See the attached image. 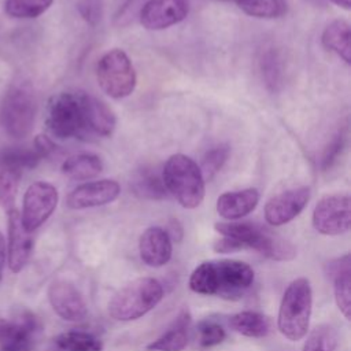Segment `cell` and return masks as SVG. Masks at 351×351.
<instances>
[{
  "instance_id": "44dd1931",
  "label": "cell",
  "mask_w": 351,
  "mask_h": 351,
  "mask_svg": "<svg viewBox=\"0 0 351 351\" xmlns=\"http://www.w3.org/2000/svg\"><path fill=\"white\" fill-rule=\"evenodd\" d=\"M191 324V314L188 310H182L169 329L158 339L152 340L148 346V351H182L188 344V326Z\"/></svg>"
},
{
  "instance_id": "d6a6232c",
  "label": "cell",
  "mask_w": 351,
  "mask_h": 351,
  "mask_svg": "<svg viewBox=\"0 0 351 351\" xmlns=\"http://www.w3.org/2000/svg\"><path fill=\"white\" fill-rule=\"evenodd\" d=\"M196 332H197V343L202 348H210V347L218 346L226 337L225 329L215 321H210V319L200 321L196 326Z\"/></svg>"
},
{
  "instance_id": "277c9868",
  "label": "cell",
  "mask_w": 351,
  "mask_h": 351,
  "mask_svg": "<svg viewBox=\"0 0 351 351\" xmlns=\"http://www.w3.org/2000/svg\"><path fill=\"white\" fill-rule=\"evenodd\" d=\"M313 310V291L310 281L299 277L287 287L277 317V328L280 333L291 341L303 339L310 326Z\"/></svg>"
},
{
  "instance_id": "7a4b0ae2",
  "label": "cell",
  "mask_w": 351,
  "mask_h": 351,
  "mask_svg": "<svg viewBox=\"0 0 351 351\" xmlns=\"http://www.w3.org/2000/svg\"><path fill=\"white\" fill-rule=\"evenodd\" d=\"M90 95L82 90L60 92L48 100L45 125L58 138H86L92 136L89 128Z\"/></svg>"
},
{
  "instance_id": "e575fe53",
  "label": "cell",
  "mask_w": 351,
  "mask_h": 351,
  "mask_svg": "<svg viewBox=\"0 0 351 351\" xmlns=\"http://www.w3.org/2000/svg\"><path fill=\"white\" fill-rule=\"evenodd\" d=\"M145 1L147 0H126L119 7L118 12L115 14V18H114L115 23L119 25V26H123V25L129 23L134 18V15L137 12H140V10H141V7L144 5Z\"/></svg>"
},
{
  "instance_id": "ab89813d",
  "label": "cell",
  "mask_w": 351,
  "mask_h": 351,
  "mask_svg": "<svg viewBox=\"0 0 351 351\" xmlns=\"http://www.w3.org/2000/svg\"><path fill=\"white\" fill-rule=\"evenodd\" d=\"M333 4H336L337 7H341L344 10H350L351 8V0H330Z\"/></svg>"
},
{
  "instance_id": "4dcf8cb0",
  "label": "cell",
  "mask_w": 351,
  "mask_h": 351,
  "mask_svg": "<svg viewBox=\"0 0 351 351\" xmlns=\"http://www.w3.org/2000/svg\"><path fill=\"white\" fill-rule=\"evenodd\" d=\"M53 0H5L4 11L12 18H37L44 14Z\"/></svg>"
},
{
  "instance_id": "30bf717a",
  "label": "cell",
  "mask_w": 351,
  "mask_h": 351,
  "mask_svg": "<svg viewBox=\"0 0 351 351\" xmlns=\"http://www.w3.org/2000/svg\"><path fill=\"white\" fill-rule=\"evenodd\" d=\"M313 226L325 236L347 233L351 226V199L347 193L326 195L313 210Z\"/></svg>"
},
{
  "instance_id": "d590c367",
  "label": "cell",
  "mask_w": 351,
  "mask_h": 351,
  "mask_svg": "<svg viewBox=\"0 0 351 351\" xmlns=\"http://www.w3.org/2000/svg\"><path fill=\"white\" fill-rule=\"evenodd\" d=\"M81 16L90 25H95L101 16V1L100 0H81L78 4Z\"/></svg>"
},
{
  "instance_id": "d6986e66",
  "label": "cell",
  "mask_w": 351,
  "mask_h": 351,
  "mask_svg": "<svg viewBox=\"0 0 351 351\" xmlns=\"http://www.w3.org/2000/svg\"><path fill=\"white\" fill-rule=\"evenodd\" d=\"M258 203L259 192L255 188L225 192L217 199V213L225 219L234 221L252 213Z\"/></svg>"
},
{
  "instance_id": "9c48e42d",
  "label": "cell",
  "mask_w": 351,
  "mask_h": 351,
  "mask_svg": "<svg viewBox=\"0 0 351 351\" xmlns=\"http://www.w3.org/2000/svg\"><path fill=\"white\" fill-rule=\"evenodd\" d=\"M34 148H8L0 152V207L7 213L14 208L19 180L25 169H34L38 158Z\"/></svg>"
},
{
  "instance_id": "5bb4252c",
  "label": "cell",
  "mask_w": 351,
  "mask_h": 351,
  "mask_svg": "<svg viewBox=\"0 0 351 351\" xmlns=\"http://www.w3.org/2000/svg\"><path fill=\"white\" fill-rule=\"evenodd\" d=\"M48 300L53 311L64 321L80 322L88 315L84 296L70 281H53L48 288Z\"/></svg>"
},
{
  "instance_id": "7402d4cb",
  "label": "cell",
  "mask_w": 351,
  "mask_h": 351,
  "mask_svg": "<svg viewBox=\"0 0 351 351\" xmlns=\"http://www.w3.org/2000/svg\"><path fill=\"white\" fill-rule=\"evenodd\" d=\"M321 40L326 49L335 52L347 64L351 63V29L347 21H332L324 29Z\"/></svg>"
},
{
  "instance_id": "52a82bcc",
  "label": "cell",
  "mask_w": 351,
  "mask_h": 351,
  "mask_svg": "<svg viewBox=\"0 0 351 351\" xmlns=\"http://www.w3.org/2000/svg\"><path fill=\"white\" fill-rule=\"evenodd\" d=\"M37 114V101L27 84H14L1 103V123L7 134L23 138L30 134Z\"/></svg>"
},
{
  "instance_id": "f546056e",
  "label": "cell",
  "mask_w": 351,
  "mask_h": 351,
  "mask_svg": "<svg viewBox=\"0 0 351 351\" xmlns=\"http://www.w3.org/2000/svg\"><path fill=\"white\" fill-rule=\"evenodd\" d=\"M337 347L336 330L328 324H321L308 332L303 351H337Z\"/></svg>"
},
{
  "instance_id": "f35d334b",
  "label": "cell",
  "mask_w": 351,
  "mask_h": 351,
  "mask_svg": "<svg viewBox=\"0 0 351 351\" xmlns=\"http://www.w3.org/2000/svg\"><path fill=\"white\" fill-rule=\"evenodd\" d=\"M5 255H7V250H5V240L3 233L0 232V280L3 277V270L5 266Z\"/></svg>"
},
{
  "instance_id": "e0dca14e",
  "label": "cell",
  "mask_w": 351,
  "mask_h": 351,
  "mask_svg": "<svg viewBox=\"0 0 351 351\" xmlns=\"http://www.w3.org/2000/svg\"><path fill=\"white\" fill-rule=\"evenodd\" d=\"M33 250V239L21 221V213L14 207L8 211V266L12 273H19L27 263Z\"/></svg>"
},
{
  "instance_id": "d4e9b609",
  "label": "cell",
  "mask_w": 351,
  "mask_h": 351,
  "mask_svg": "<svg viewBox=\"0 0 351 351\" xmlns=\"http://www.w3.org/2000/svg\"><path fill=\"white\" fill-rule=\"evenodd\" d=\"M103 171V160L95 154H78L62 163V173L77 181L95 178Z\"/></svg>"
},
{
  "instance_id": "4fadbf2b",
  "label": "cell",
  "mask_w": 351,
  "mask_h": 351,
  "mask_svg": "<svg viewBox=\"0 0 351 351\" xmlns=\"http://www.w3.org/2000/svg\"><path fill=\"white\" fill-rule=\"evenodd\" d=\"M189 12V0H147L138 12L148 30H163L180 23Z\"/></svg>"
},
{
  "instance_id": "83f0119b",
  "label": "cell",
  "mask_w": 351,
  "mask_h": 351,
  "mask_svg": "<svg viewBox=\"0 0 351 351\" xmlns=\"http://www.w3.org/2000/svg\"><path fill=\"white\" fill-rule=\"evenodd\" d=\"M56 351H101L103 343L88 332L70 330L53 339Z\"/></svg>"
},
{
  "instance_id": "484cf974",
  "label": "cell",
  "mask_w": 351,
  "mask_h": 351,
  "mask_svg": "<svg viewBox=\"0 0 351 351\" xmlns=\"http://www.w3.org/2000/svg\"><path fill=\"white\" fill-rule=\"evenodd\" d=\"M229 326L247 337H265L270 332V321L258 311H240L229 318Z\"/></svg>"
},
{
  "instance_id": "8fae6325",
  "label": "cell",
  "mask_w": 351,
  "mask_h": 351,
  "mask_svg": "<svg viewBox=\"0 0 351 351\" xmlns=\"http://www.w3.org/2000/svg\"><path fill=\"white\" fill-rule=\"evenodd\" d=\"M58 189L45 181L33 182L23 195L21 221L27 232L38 229L58 206Z\"/></svg>"
},
{
  "instance_id": "f1b7e54d",
  "label": "cell",
  "mask_w": 351,
  "mask_h": 351,
  "mask_svg": "<svg viewBox=\"0 0 351 351\" xmlns=\"http://www.w3.org/2000/svg\"><path fill=\"white\" fill-rule=\"evenodd\" d=\"M239 8L250 16L276 19L287 14V0H234Z\"/></svg>"
},
{
  "instance_id": "74e56055",
  "label": "cell",
  "mask_w": 351,
  "mask_h": 351,
  "mask_svg": "<svg viewBox=\"0 0 351 351\" xmlns=\"http://www.w3.org/2000/svg\"><path fill=\"white\" fill-rule=\"evenodd\" d=\"M34 149L41 155V158L51 156L56 151L55 143L45 134H38L34 137Z\"/></svg>"
},
{
  "instance_id": "ac0fdd59",
  "label": "cell",
  "mask_w": 351,
  "mask_h": 351,
  "mask_svg": "<svg viewBox=\"0 0 351 351\" xmlns=\"http://www.w3.org/2000/svg\"><path fill=\"white\" fill-rule=\"evenodd\" d=\"M141 261L151 267H160L171 259L173 245L167 230L159 226L145 229L138 240Z\"/></svg>"
},
{
  "instance_id": "7c38bea8",
  "label": "cell",
  "mask_w": 351,
  "mask_h": 351,
  "mask_svg": "<svg viewBox=\"0 0 351 351\" xmlns=\"http://www.w3.org/2000/svg\"><path fill=\"white\" fill-rule=\"evenodd\" d=\"M310 200V188L298 186L287 189L265 204V219L271 226H281L296 218Z\"/></svg>"
},
{
  "instance_id": "60d3db41",
  "label": "cell",
  "mask_w": 351,
  "mask_h": 351,
  "mask_svg": "<svg viewBox=\"0 0 351 351\" xmlns=\"http://www.w3.org/2000/svg\"><path fill=\"white\" fill-rule=\"evenodd\" d=\"M218 1H234V0H218Z\"/></svg>"
},
{
  "instance_id": "9a60e30c",
  "label": "cell",
  "mask_w": 351,
  "mask_h": 351,
  "mask_svg": "<svg viewBox=\"0 0 351 351\" xmlns=\"http://www.w3.org/2000/svg\"><path fill=\"white\" fill-rule=\"evenodd\" d=\"M119 192L121 186L117 181L103 178L78 185L69 193L66 203L71 210L99 207L114 202L119 196Z\"/></svg>"
},
{
  "instance_id": "4316f807",
  "label": "cell",
  "mask_w": 351,
  "mask_h": 351,
  "mask_svg": "<svg viewBox=\"0 0 351 351\" xmlns=\"http://www.w3.org/2000/svg\"><path fill=\"white\" fill-rule=\"evenodd\" d=\"M117 126L114 111L100 99L90 95L89 99V128L90 133L101 137H110Z\"/></svg>"
},
{
  "instance_id": "6da1fadb",
  "label": "cell",
  "mask_w": 351,
  "mask_h": 351,
  "mask_svg": "<svg viewBox=\"0 0 351 351\" xmlns=\"http://www.w3.org/2000/svg\"><path fill=\"white\" fill-rule=\"evenodd\" d=\"M254 270L241 261L219 259L200 263L189 277V288L200 295L237 299L252 285Z\"/></svg>"
},
{
  "instance_id": "cb8c5ba5",
  "label": "cell",
  "mask_w": 351,
  "mask_h": 351,
  "mask_svg": "<svg viewBox=\"0 0 351 351\" xmlns=\"http://www.w3.org/2000/svg\"><path fill=\"white\" fill-rule=\"evenodd\" d=\"M258 66L265 86L270 92L280 90L284 81V62L278 49L274 47L263 48L258 59Z\"/></svg>"
},
{
  "instance_id": "5b68a950",
  "label": "cell",
  "mask_w": 351,
  "mask_h": 351,
  "mask_svg": "<svg viewBox=\"0 0 351 351\" xmlns=\"http://www.w3.org/2000/svg\"><path fill=\"white\" fill-rule=\"evenodd\" d=\"M162 298V284L156 278L141 277L114 293L108 302V314L117 321H134L156 307Z\"/></svg>"
},
{
  "instance_id": "603a6c76",
  "label": "cell",
  "mask_w": 351,
  "mask_h": 351,
  "mask_svg": "<svg viewBox=\"0 0 351 351\" xmlns=\"http://www.w3.org/2000/svg\"><path fill=\"white\" fill-rule=\"evenodd\" d=\"M130 188L136 196L149 200L165 199L169 193L162 180V174H158L152 167L137 170L132 178Z\"/></svg>"
},
{
  "instance_id": "1f68e13d",
  "label": "cell",
  "mask_w": 351,
  "mask_h": 351,
  "mask_svg": "<svg viewBox=\"0 0 351 351\" xmlns=\"http://www.w3.org/2000/svg\"><path fill=\"white\" fill-rule=\"evenodd\" d=\"M229 155H230V147L225 143L210 148L202 159L200 170L203 173L204 180L206 178L211 180L223 167V165L229 159Z\"/></svg>"
},
{
  "instance_id": "ba28073f",
  "label": "cell",
  "mask_w": 351,
  "mask_h": 351,
  "mask_svg": "<svg viewBox=\"0 0 351 351\" xmlns=\"http://www.w3.org/2000/svg\"><path fill=\"white\" fill-rule=\"evenodd\" d=\"M100 89L112 99H123L133 93L137 77L128 53L119 48L106 52L96 64Z\"/></svg>"
},
{
  "instance_id": "2e32d148",
  "label": "cell",
  "mask_w": 351,
  "mask_h": 351,
  "mask_svg": "<svg viewBox=\"0 0 351 351\" xmlns=\"http://www.w3.org/2000/svg\"><path fill=\"white\" fill-rule=\"evenodd\" d=\"M38 330L37 317L23 311L15 319H3L0 328V346L3 351H30Z\"/></svg>"
},
{
  "instance_id": "836d02e7",
  "label": "cell",
  "mask_w": 351,
  "mask_h": 351,
  "mask_svg": "<svg viewBox=\"0 0 351 351\" xmlns=\"http://www.w3.org/2000/svg\"><path fill=\"white\" fill-rule=\"evenodd\" d=\"M346 147V132L339 130L332 140L328 143L326 148L324 149V154L321 156V169L322 171H328L340 158L343 149Z\"/></svg>"
},
{
  "instance_id": "8992f818",
  "label": "cell",
  "mask_w": 351,
  "mask_h": 351,
  "mask_svg": "<svg viewBox=\"0 0 351 351\" xmlns=\"http://www.w3.org/2000/svg\"><path fill=\"white\" fill-rule=\"evenodd\" d=\"M214 228L219 234L234 239L244 248H252L270 259L291 261L296 255V250L289 241L254 222H217Z\"/></svg>"
},
{
  "instance_id": "3957f363",
  "label": "cell",
  "mask_w": 351,
  "mask_h": 351,
  "mask_svg": "<svg viewBox=\"0 0 351 351\" xmlns=\"http://www.w3.org/2000/svg\"><path fill=\"white\" fill-rule=\"evenodd\" d=\"M162 180L169 193L184 208H196L204 199V177L197 163L184 155L169 156L162 170Z\"/></svg>"
},
{
  "instance_id": "8d00e7d4",
  "label": "cell",
  "mask_w": 351,
  "mask_h": 351,
  "mask_svg": "<svg viewBox=\"0 0 351 351\" xmlns=\"http://www.w3.org/2000/svg\"><path fill=\"white\" fill-rule=\"evenodd\" d=\"M213 250L219 254H229V252H236V251L244 250V247L237 240L222 236V239H218L214 241Z\"/></svg>"
},
{
  "instance_id": "ffe728a7",
  "label": "cell",
  "mask_w": 351,
  "mask_h": 351,
  "mask_svg": "<svg viewBox=\"0 0 351 351\" xmlns=\"http://www.w3.org/2000/svg\"><path fill=\"white\" fill-rule=\"evenodd\" d=\"M329 276L333 280V293L337 308L346 319L351 317V267L350 254L329 263Z\"/></svg>"
}]
</instances>
